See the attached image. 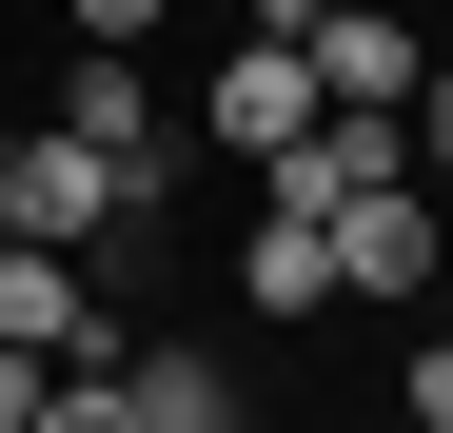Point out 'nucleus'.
Wrapping results in <instances>:
<instances>
[{
	"label": "nucleus",
	"mask_w": 453,
	"mask_h": 433,
	"mask_svg": "<svg viewBox=\"0 0 453 433\" xmlns=\"http://www.w3.org/2000/svg\"><path fill=\"white\" fill-rule=\"evenodd\" d=\"M237 296H257V315H335V216H276V197H257V256H237Z\"/></svg>",
	"instance_id": "obj_7"
},
{
	"label": "nucleus",
	"mask_w": 453,
	"mask_h": 433,
	"mask_svg": "<svg viewBox=\"0 0 453 433\" xmlns=\"http://www.w3.org/2000/svg\"><path fill=\"white\" fill-rule=\"evenodd\" d=\"M0 354H40V375H99V276L80 256H40V237H0Z\"/></svg>",
	"instance_id": "obj_4"
},
{
	"label": "nucleus",
	"mask_w": 453,
	"mask_h": 433,
	"mask_svg": "<svg viewBox=\"0 0 453 433\" xmlns=\"http://www.w3.org/2000/svg\"><path fill=\"white\" fill-rule=\"evenodd\" d=\"M414 433H453V335H414Z\"/></svg>",
	"instance_id": "obj_12"
},
{
	"label": "nucleus",
	"mask_w": 453,
	"mask_h": 433,
	"mask_svg": "<svg viewBox=\"0 0 453 433\" xmlns=\"http://www.w3.org/2000/svg\"><path fill=\"white\" fill-rule=\"evenodd\" d=\"M40 394H59V375H40V354H0V433H40Z\"/></svg>",
	"instance_id": "obj_13"
},
{
	"label": "nucleus",
	"mask_w": 453,
	"mask_h": 433,
	"mask_svg": "<svg viewBox=\"0 0 453 433\" xmlns=\"http://www.w3.org/2000/svg\"><path fill=\"white\" fill-rule=\"evenodd\" d=\"M296 59H316V118H414V80H434V40L395 20V0H335Z\"/></svg>",
	"instance_id": "obj_3"
},
{
	"label": "nucleus",
	"mask_w": 453,
	"mask_h": 433,
	"mask_svg": "<svg viewBox=\"0 0 453 433\" xmlns=\"http://www.w3.org/2000/svg\"><path fill=\"white\" fill-rule=\"evenodd\" d=\"M197 138H217V158H296V138H316V59H296V40H237V59H217V80H197Z\"/></svg>",
	"instance_id": "obj_2"
},
{
	"label": "nucleus",
	"mask_w": 453,
	"mask_h": 433,
	"mask_svg": "<svg viewBox=\"0 0 453 433\" xmlns=\"http://www.w3.org/2000/svg\"><path fill=\"white\" fill-rule=\"evenodd\" d=\"M414 178L453 197V59H434V80H414Z\"/></svg>",
	"instance_id": "obj_11"
},
{
	"label": "nucleus",
	"mask_w": 453,
	"mask_h": 433,
	"mask_svg": "<svg viewBox=\"0 0 453 433\" xmlns=\"http://www.w3.org/2000/svg\"><path fill=\"white\" fill-rule=\"evenodd\" d=\"M40 118H59V138H99V158H158V138H178V118H158V80H138V59H99V40L59 59V99H40Z\"/></svg>",
	"instance_id": "obj_6"
},
{
	"label": "nucleus",
	"mask_w": 453,
	"mask_h": 433,
	"mask_svg": "<svg viewBox=\"0 0 453 433\" xmlns=\"http://www.w3.org/2000/svg\"><path fill=\"white\" fill-rule=\"evenodd\" d=\"M0 158H20V118H0Z\"/></svg>",
	"instance_id": "obj_16"
},
{
	"label": "nucleus",
	"mask_w": 453,
	"mask_h": 433,
	"mask_svg": "<svg viewBox=\"0 0 453 433\" xmlns=\"http://www.w3.org/2000/svg\"><path fill=\"white\" fill-rule=\"evenodd\" d=\"M434 276H453L434 178H395V197H355V216H335V296H434Z\"/></svg>",
	"instance_id": "obj_5"
},
{
	"label": "nucleus",
	"mask_w": 453,
	"mask_h": 433,
	"mask_svg": "<svg viewBox=\"0 0 453 433\" xmlns=\"http://www.w3.org/2000/svg\"><path fill=\"white\" fill-rule=\"evenodd\" d=\"M316 20H335V0H257V40H316Z\"/></svg>",
	"instance_id": "obj_14"
},
{
	"label": "nucleus",
	"mask_w": 453,
	"mask_h": 433,
	"mask_svg": "<svg viewBox=\"0 0 453 433\" xmlns=\"http://www.w3.org/2000/svg\"><path fill=\"white\" fill-rule=\"evenodd\" d=\"M138 197H158V158H99V138H59V118H20V158H0V237L80 256V237H138Z\"/></svg>",
	"instance_id": "obj_1"
},
{
	"label": "nucleus",
	"mask_w": 453,
	"mask_h": 433,
	"mask_svg": "<svg viewBox=\"0 0 453 433\" xmlns=\"http://www.w3.org/2000/svg\"><path fill=\"white\" fill-rule=\"evenodd\" d=\"M434 335H453V276H434Z\"/></svg>",
	"instance_id": "obj_15"
},
{
	"label": "nucleus",
	"mask_w": 453,
	"mask_h": 433,
	"mask_svg": "<svg viewBox=\"0 0 453 433\" xmlns=\"http://www.w3.org/2000/svg\"><path fill=\"white\" fill-rule=\"evenodd\" d=\"M59 20H80L99 59H138V40H158V20H178V0H59Z\"/></svg>",
	"instance_id": "obj_10"
},
{
	"label": "nucleus",
	"mask_w": 453,
	"mask_h": 433,
	"mask_svg": "<svg viewBox=\"0 0 453 433\" xmlns=\"http://www.w3.org/2000/svg\"><path fill=\"white\" fill-rule=\"evenodd\" d=\"M138 433H237V394H217V354H119Z\"/></svg>",
	"instance_id": "obj_8"
},
{
	"label": "nucleus",
	"mask_w": 453,
	"mask_h": 433,
	"mask_svg": "<svg viewBox=\"0 0 453 433\" xmlns=\"http://www.w3.org/2000/svg\"><path fill=\"white\" fill-rule=\"evenodd\" d=\"M40 433H138V394H119V354H99V375H59V394H40Z\"/></svg>",
	"instance_id": "obj_9"
}]
</instances>
